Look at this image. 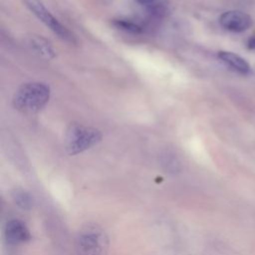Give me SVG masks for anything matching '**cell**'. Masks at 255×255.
<instances>
[{
  "label": "cell",
  "instance_id": "1",
  "mask_svg": "<svg viewBox=\"0 0 255 255\" xmlns=\"http://www.w3.org/2000/svg\"><path fill=\"white\" fill-rule=\"evenodd\" d=\"M50 94V88L45 83H25L15 92L12 104L17 111L23 114H35L47 105Z\"/></svg>",
  "mask_w": 255,
  "mask_h": 255
},
{
  "label": "cell",
  "instance_id": "2",
  "mask_svg": "<svg viewBox=\"0 0 255 255\" xmlns=\"http://www.w3.org/2000/svg\"><path fill=\"white\" fill-rule=\"evenodd\" d=\"M101 139L102 132L98 128L72 123L65 133V147L70 155H75L95 146Z\"/></svg>",
  "mask_w": 255,
  "mask_h": 255
},
{
  "label": "cell",
  "instance_id": "3",
  "mask_svg": "<svg viewBox=\"0 0 255 255\" xmlns=\"http://www.w3.org/2000/svg\"><path fill=\"white\" fill-rule=\"evenodd\" d=\"M108 248V236L97 224H88L77 234L76 250L79 255H106Z\"/></svg>",
  "mask_w": 255,
  "mask_h": 255
},
{
  "label": "cell",
  "instance_id": "4",
  "mask_svg": "<svg viewBox=\"0 0 255 255\" xmlns=\"http://www.w3.org/2000/svg\"><path fill=\"white\" fill-rule=\"evenodd\" d=\"M27 7L33 12V14L42 21L50 30H52L59 38L62 40L75 43L76 39L73 33L68 30L64 25H62L51 13L50 11L43 5V3L39 0H25Z\"/></svg>",
  "mask_w": 255,
  "mask_h": 255
},
{
  "label": "cell",
  "instance_id": "5",
  "mask_svg": "<svg viewBox=\"0 0 255 255\" xmlns=\"http://www.w3.org/2000/svg\"><path fill=\"white\" fill-rule=\"evenodd\" d=\"M219 24L225 30L240 33L250 28L252 18L245 12L238 10L226 11L219 17Z\"/></svg>",
  "mask_w": 255,
  "mask_h": 255
},
{
  "label": "cell",
  "instance_id": "6",
  "mask_svg": "<svg viewBox=\"0 0 255 255\" xmlns=\"http://www.w3.org/2000/svg\"><path fill=\"white\" fill-rule=\"evenodd\" d=\"M4 238L9 245L17 246L29 241L31 239V233L23 221L11 219L4 226Z\"/></svg>",
  "mask_w": 255,
  "mask_h": 255
},
{
  "label": "cell",
  "instance_id": "7",
  "mask_svg": "<svg viewBox=\"0 0 255 255\" xmlns=\"http://www.w3.org/2000/svg\"><path fill=\"white\" fill-rule=\"evenodd\" d=\"M217 56L222 63H224L233 71L241 75H249L251 73L249 64L245 61V59L237 54L229 51H219Z\"/></svg>",
  "mask_w": 255,
  "mask_h": 255
},
{
  "label": "cell",
  "instance_id": "8",
  "mask_svg": "<svg viewBox=\"0 0 255 255\" xmlns=\"http://www.w3.org/2000/svg\"><path fill=\"white\" fill-rule=\"evenodd\" d=\"M29 44L32 49L42 58L51 60L56 57V52L51 43L39 35H32L29 39Z\"/></svg>",
  "mask_w": 255,
  "mask_h": 255
},
{
  "label": "cell",
  "instance_id": "9",
  "mask_svg": "<svg viewBox=\"0 0 255 255\" xmlns=\"http://www.w3.org/2000/svg\"><path fill=\"white\" fill-rule=\"evenodd\" d=\"M12 196L15 203L22 209H30L33 205L32 195L23 188H15Z\"/></svg>",
  "mask_w": 255,
  "mask_h": 255
},
{
  "label": "cell",
  "instance_id": "10",
  "mask_svg": "<svg viewBox=\"0 0 255 255\" xmlns=\"http://www.w3.org/2000/svg\"><path fill=\"white\" fill-rule=\"evenodd\" d=\"M113 25L117 29L128 32V33H130V34H140L143 31L142 27L138 23L133 22L129 19H121V18L120 19H114L113 20Z\"/></svg>",
  "mask_w": 255,
  "mask_h": 255
},
{
  "label": "cell",
  "instance_id": "11",
  "mask_svg": "<svg viewBox=\"0 0 255 255\" xmlns=\"http://www.w3.org/2000/svg\"><path fill=\"white\" fill-rule=\"evenodd\" d=\"M247 48L249 50H255V35L251 36L247 41Z\"/></svg>",
  "mask_w": 255,
  "mask_h": 255
},
{
  "label": "cell",
  "instance_id": "12",
  "mask_svg": "<svg viewBox=\"0 0 255 255\" xmlns=\"http://www.w3.org/2000/svg\"><path fill=\"white\" fill-rule=\"evenodd\" d=\"M138 4H141V5H144V6H147V5H149V4H151V3H153L154 1H156V0H135Z\"/></svg>",
  "mask_w": 255,
  "mask_h": 255
}]
</instances>
